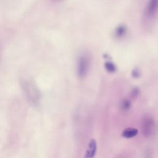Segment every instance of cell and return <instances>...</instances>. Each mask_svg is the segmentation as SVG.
Returning a JSON list of instances; mask_svg holds the SVG:
<instances>
[{
  "label": "cell",
  "mask_w": 158,
  "mask_h": 158,
  "mask_svg": "<svg viewBox=\"0 0 158 158\" xmlns=\"http://www.w3.org/2000/svg\"><path fill=\"white\" fill-rule=\"evenodd\" d=\"M91 56L86 52L80 54L77 62V73L79 78H83L87 75L91 65Z\"/></svg>",
  "instance_id": "1"
},
{
  "label": "cell",
  "mask_w": 158,
  "mask_h": 158,
  "mask_svg": "<svg viewBox=\"0 0 158 158\" xmlns=\"http://www.w3.org/2000/svg\"><path fill=\"white\" fill-rule=\"evenodd\" d=\"M23 89L29 101L34 105H38L40 99V93L35 83L30 80H25L22 83Z\"/></svg>",
  "instance_id": "2"
},
{
  "label": "cell",
  "mask_w": 158,
  "mask_h": 158,
  "mask_svg": "<svg viewBox=\"0 0 158 158\" xmlns=\"http://www.w3.org/2000/svg\"><path fill=\"white\" fill-rule=\"evenodd\" d=\"M141 129L144 137L151 138L156 131V122L154 118L149 115H144L141 119Z\"/></svg>",
  "instance_id": "3"
},
{
  "label": "cell",
  "mask_w": 158,
  "mask_h": 158,
  "mask_svg": "<svg viewBox=\"0 0 158 158\" xmlns=\"http://www.w3.org/2000/svg\"><path fill=\"white\" fill-rule=\"evenodd\" d=\"M97 150V143L94 139H91L88 144L84 157L93 158L95 156Z\"/></svg>",
  "instance_id": "4"
},
{
  "label": "cell",
  "mask_w": 158,
  "mask_h": 158,
  "mask_svg": "<svg viewBox=\"0 0 158 158\" xmlns=\"http://www.w3.org/2000/svg\"><path fill=\"white\" fill-rule=\"evenodd\" d=\"M157 8V0H149L146 9V14L147 16L149 17H153L156 13Z\"/></svg>",
  "instance_id": "5"
},
{
  "label": "cell",
  "mask_w": 158,
  "mask_h": 158,
  "mask_svg": "<svg viewBox=\"0 0 158 158\" xmlns=\"http://www.w3.org/2000/svg\"><path fill=\"white\" fill-rule=\"evenodd\" d=\"M138 133V130L135 128H127L122 133V136L125 138H131L136 136Z\"/></svg>",
  "instance_id": "6"
},
{
  "label": "cell",
  "mask_w": 158,
  "mask_h": 158,
  "mask_svg": "<svg viewBox=\"0 0 158 158\" xmlns=\"http://www.w3.org/2000/svg\"><path fill=\"white\" fill-rule=\"evenodd\" d=\"M131 107V101L128 98H123L120 102V108L123 112L128 111Z\"/></svg>",
  "instance_id": "7"
},
{
  "label": "cell",
  "mask_w": 158,
  "mask_h": 158,
  "mask_svg": "<svg viewBox=\"0 0 158 158\" xmlns=\"http://www.w3.org/2000/svg\"><path fill=\"white\" fill-rule=\"evenodd\" d=\"M127 28L124 25H118L115 30V35L117 38H122L127 33Z\"/></svg>",
  "instance_id": "8"
},
{
  "label": "cell",
  "mask_w": 158,
  "mask_h": 158,
  "mask_svg": "<svg viewBox=\"0 0 158 158\" xmlns=\"http://www.w3.org/2000/svg\"><path fill=\"white\" fill-rule=\"evenodd\" d=\"M105 69L109 73H114L117 70V67L114 63L110 60H107L104 63Z\"/></svg>",
  "instance_id": "9"
},
{
  "label": "cell",
  "mask_w": 158,
  "mask_h": 158,
  "mask_svg": "<svg viewBox=\"0 0 158 158\" xmlns=\"http://www.w3.org/2000/svg\"><path fill=\"white\" fill-rule=\"evenodd\" d=\"M141 73L140 69L138 67H136V68L133 69L132 72H131V75L135 78H139L141 76Z\"/></svg>",
  "instance_id": "10"
},
{
  "label": "cell",
  "mask_w": 158,
  "mask_h": 158,
  "mask_svg": "<svg viewBox=\"0 0 158 158\" xmlns=\"http://www.w3.org/2000/svg\"><path fill=\"white\" fill-rule=\"evenodd\" d=\"M140 93V91H139V88L138 87H135L132 89L131 90V96L133 98H137L139 94Z\"/></svg>",
  "instance_id": "11"
}]
</instances>
